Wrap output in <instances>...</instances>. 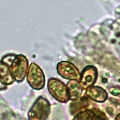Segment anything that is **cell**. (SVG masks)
Segmentation results:
<instances>
[{
	"label": "cell",
	"instance_id": "52a82bcc",
	"mask_svg": "<svg viewBox=\"0 0 120 120\" xmlns=\"http://www.w3.org/2000/svg\"><path fill=\"white\" fill-rule=\"evenodd\" d=\"M86 96L97 102H104L108 98L106 91L99 86H91L86 90Z\"/></svg>",
	"mask_w": 120,
	"mask_h": 120
},
{
	"label": "cell",
	"instance_id": "30bf717a",
	"mask_svg": "<svg viewBox=\"0 0 120 120\" xmlns=\"http://www.w3.org/2000/svg\"><path fill=\"white\" fill-rule=\"evenodd\" d=\"M96 114L91 110H86L84 112L77 114L74 120H93L95 119Z\"/></svg>",
	"mask_w": 120,
	"mask_h": 120
},
{
	"label": "cell",
	"instance_id": "277c9868",
	"mask_svg": "<svg viewBox=\"0 0 120 120\" xmlns=\"http://www.w3.org/2000/svg\"><path fill=\"white\" fill-rule=\"evenodd\" d=\"M15 81L18 83L23 82L28 68V60L22 54L16 55L9 66Z\"/></svg>",
	"mask_w": 120,
	"mask_h": 120
},
{
	"label": "cell",
	"instance_id": "6da1fadb",
	"mask_svg": "<svg viewBox=\"0 0 120 120\" xmlns=\"http://www.w3.org/2000/svg\"><path fill=\"white\" fill-rule=\"evenodd\" d=\"M51 112V104L48 100L40 96L34 102L28 113L30 120H44L48 119Z\"/></svg>",
	"mask_w": 120,
	"mask_h": 120
},
{
	"label": "cell",
	"instance_id": "3957f363",
	"mask_svg": "<svg viewBox=\"0 0 120 120\" xmlns=\"http://www.w3.org/2000/svg\"><path fill=\"white\" fill-rule=\"evenodd\" d=\"M26 80L34 90H42L45 86V76L41 68L36 63L30 64L26 73Z\"/></svg>",
	"mask_w": 120,
	"mask_h": 120
},
{
	"label": "cell",
	"instance_id": "5b68a950",
	"mask_svg": "<svg viewBox=\"0 0 120 120\" xmlns=\"http://www.w3.org/2000/svg\"><path fill=\"white\" fill-rule=\"evenodd\" d=\"M57 72L59 75L68 80H78L79 81L81 73L76 66L68 61H61L56 66Z\"/></svg>",
	"mask_w": 120,
	"mask_h": 120
},
{
	"label": "cell",
	"instance_id": "7a4b0ae2",
	"mask_svg": "<svg viewBox=\"0 0 120 120\" xmlns=\"http://www.w3.org/2000/svg\"><path fill=\"white\" fill-rule=\"evenodd\" d=\"M48 89L52 97L59 102L66 103L70 100L67 85L59 79H49L48 82Z\"/></svg>",
	"mask_w": 120,
	"mask_h": 120
},
{
	"label": "cell",
	"instance_id": "9c48e42d",
	"mask_svg": "<svg viewBox=\"0 0 120 120\" xmlns=\"http://www.w3.org/2000/svg\"><path fill=\"white\" fill-rule=\"evenodd\" d=\"M67 86L69 94L70 100L75 101L79 99L83 90L81 88L79 81L78 80H69Z\"/></svg>",
	"mask_w": 120,
	"mask_h": 120
},
{
	"label": "cell",
	"instance_id": "8992f818",
	"mask_svg": "<svg viewBox=\"0 0 120 120\" xmlns=\"http://www.w3.org/2000/svg\"><path fill=\"white\" fill-rule=\"evenodd\" d=\"M98 77L97 69L93 66L85 67L81 73L79 83L83 90H86L93 86Z\"/></svg>",
	"mask_w": 120,
	"mask_h": 120
},
{
	"label": "cell",
	"instance_id": "ba28073f",
	"mask_svg": "<svg viewBox=\"0 0 120 120\" xmlns=\"http://www.w3.org/2000/svg\"><path fill=\"white\" fill-rule=\"evenodd\" d=\"M0 81L7 86L16 81L9 66L1 61H0Z\"/></svg>",
	"mask_w": 120,
	"mask_h": 120
},
{
	"label": "cell",
	"instance_id": "8fae6325",
	"mask_svg": "<svg viewBox=\"0 0 120 120\" xmlns=\"http://www.w3.org/2000/svg\"><path fill=\"white\" fill-rule=\"evenodd\" d=\"M7 88V85H4V83H2V82L0 81V90H5Z\"/></svg>",
	"mask_w": 120,
	"mask_h": 120
}]
</instances>
